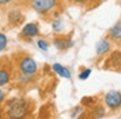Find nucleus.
I'll return each mask as SVG.
<instances>
[{
	"mask_svg": "<svg viewBox=\"0 0 121 119\" xmlns=\"http://www.w3.org/2000/svg\"><path fill=\"white\" fill-rule=\"evenodd\" d=\"M3 110L7 119H27L33 113V102L25 97H12Z\"/></svg>",
	"mask_w": 121,
	"mask_h": 119,
	"instance_id": "f257e3e1",
	"label": "nucleus"
},
{
	"mask_svg": "<svg viewBox=\"0 0 121 119\" xmlns=\"http://www.w3.org/2000/svg\"><path fill=\"white\" fill-rule=\"evenodd\" d=\"M17 66H18L20 74L25 76H34L38 72V63L29 54H20L17 60Z\"/></svg>",
	"mask_w": 121,
	"mask_h": 119,
	"instance_id": "f03ea898",
	"label": "nucleus"
},
{
	"mask_svg": "<svg viewBox=\"0 0 121 119\" xmlns=\"http://www.w3.org/2000/svg\"><path fill=\"white\" fill-rule=\"evenodd\" d=\"M59 0H30V7L42 16H48L59 10Z\"/></svg>",
	"mask_w": 121,
	"mask_h": 119,
	"instance_id": "7ed1b4c3",
	"label": "nucleus"
},
{
	"mask_svg": "<svg viewBox=\"0 0 121 119\" xmlns=\"http://www.w3.org/2000/svg\"><path fill=\"white\" fill-rule=\"evenodd\" d=\"M103 69L121 72V49L111 51L109 53L107 54V57H105V60H104Z\"/></svg>",
	"mask_w": 121,
	"mask_h": 119,
	"instance_id": "20e7f679",
	"label": "nucleus"
},
{
	"mask_svg": "<svg viewBox=\"0 0 121 119\" xmlns=\"http://www.w3.org/2000/svg\"><path fill=\"white\" fill-rule=\"evenodd\" d=\"M104 106L111 111L118 110L121 107V92L120 91H109L104 95Z\"/></svg>",
	"mask_w": 121,
	"mask_h": 119,
	"instance_id": "39448f33",
	"label": "nucleus"
},
{
	"mask_svg": "<svg viewBox=\"0 0 121 119\" xmlns=\"http://www.w3.org/2000/svg\"><path fill=\"white\" fill-rule=\"evenodd\" d=\"M73 39L70 36H65V35H60V36H56L53 39V45L56 47V49L59 51H68L73 47Z\"/></svg>",
	"mask_w": 121,
	"mask_h": 119,
	"instance_id": "423d86ee",
	"label": "nucleus"
},
{
	"mask_svg": "<svg viewBox=\"0 0 121 119\" xmlns=\"http://www.w3.org/2000/svg\"><path fill=\"white\" fill-rule=\"evenodd\" d=\"M111 39L108 36L100 39L99 41L96 43V47H95V51H96V56L102 57V56H107L108 53L112 49V44H111Z\"/></svg>",
	"mask_w": 121,
	"mask_h": 119,
	"instance_id": "0eeeda50",
	"label": "nucleus"
},
{
	"mask_svg": "<svg viewBox=\"0 0 121 119\" xmlns=\"http://www.w3.org/2000/svg\"><path fill=\"white\" fill-rule=\"evenodd\" d=\"M7 20H8L11 26H17L24 21V14L20 9L12 8V9H9L8 14H7Z\"/></svg>",
	"mask_w": 121,
	"mask_h": 119,
	"instance_id": "6e6552de",
	"label": "nucleus"
},
{
	"mask_svg": "<svg viewBox=\"0 0 121 119\" xmlns=\"http://www.w3.org/2000/svg\"><path fill=\"white\" fill-rule=\"evenodd\" d=\"M38 34H39V27H38V25L34 22L26 23L21 30L22 38H30L31 39V38H34V36H37Z\"/></svg>",
	"mask_w": 121,
	"mask_h": 119,
	"instance_id": "1a4fd4ad",
	"label": "nucleus"
},
{
	"mask_svg": "<svg viewBox=\"0 0 121 119\" xmlns=\"http://www.w3.org/2000/svg\"><path fill=\"white\" fill-rule=\"evenodd\" d=\"M108 38L115 43H121V20H118L112 27L108 30Z\"/></svg>",
	"mask_w": 121,
	"mask_h": 119,
	"instance_id": "9d476101",
	"label": "nucleus"
},
{
	"mask_svg": "<svg viewBox=\"0 0 121 119\" xmlns=\"http://www.w3.org/2000/svg\"><path fill=\"white\" fill-rule=\"evenodd\" d=\"M11 79H12V72L9 70V67L0 65V87L7 85L11 82Z\"/></svg>",
	"mask_w": 121,
	"mask_h": 119,
	"instance_id": "9b49d317",
	"label": "nucleus"
},
{
	"mask_svg": "<svg viewBox=\"0 0 121 119\" xmlns=\"http://www.w3.org/2000/svg\"><path fill=\"white\" fill-rule=\"evenodd\" d=\"M26 3H29V4H30V0H0V7H1V8L24 7Z\"/></svg>",
	"mask_w": 121,
	"mask_h": 119,
	"instance_id": "f8f14e48",
	"label": "nucleus"
},
{
	"mask_svg": "<svg viewBox=\"0 0 121 119\" xmlns=\"http://www.w3.org/2000/svg\"><path fill=\"white\" fill-rule=\"evenodd\" d=\"M52 70L57 75H60L61 78H65V79H70V76H72L69 69H66L65 66H63V65H60V63H53L52 65Z\"/></svg>",
	"mask_w": 121,
	"mask_h": 119,
	"instance_id": "ddd939ff",
	"label": "nucleus"
},
{
	"mask_svg": "<svg viewBox=\"0 0 121 119\" xmlns=\"http://www.w3.org/2000/svg\"><path fill=\"white\" fill-rule=\"evenodd\" d=\"M91 114H92V118H94V119H98V118H102V116H104L105 110H104V107H103V106L95 105L94 107H92Z\"/></svg>",
	"mask_w": 121,
	"mask_h": 119,
	"instance_id": "4468645a",
	"label": "nucleus"
},
{
	"mask_svg": "<svg viewBox=\"0 0 121 119\" xmlns=\"http://www.w3.org/2000/svg\"><path fill=\"white\" fill-rule=\"evenodd\" d=\"M52 28L55 32H61V30H63V20L61 18H56L52 22Z\"/></svg>",
	"mask_w": 121,
	"mask_h": 119,
	"instance_id": "2eb2a0df",
	"label": "nucleus"
},
{
	"mask_svg": "<svg viewBox=\"0 0 121 119\" xmlns=\"http://www.w3.org/2000/svg\"><path fill=\"white\" fill-rule=\"evenodd\" d=\"M82 105L87 107H94L95 106V98L94 97H85L82 98Z\"/></svg>",
	"mask_w": 121,
	"mask_h": 119,
	"instance_id": "dca6fc26",
	"label": "nucleus"
},
{
	"mask_svg": "<svg viewBox=\"0 0 121 119\" xmlns=\"http://www.w3.org/2000/svg\"><path fill=\"white\" fill-rule=\"evenodd\" d=\"M7 44H8V39L4 35L3 32H0V52H3L7 48Z\"/></svg>",
	"mask_w": 121,
	"mask_h": 119,
	"instance_id": "f3484780",
	"label": "nucleus"
},
{
	"mask_svg": "<svg viewBox=\"0 0 121 119\" xmlns=\"http://www.w3.org/2000/svg\"><path fill=\"white\" fill-rule=\"evenodd\" d=\"M90 75H91V69H83V70H82V71L78 74V78H79L81 80H86L87 78L90 76Z\"/></svg>",
	"mask_w": 121,
	"mask_h": 119,
	"instance_id": "a211bd4d",
	"label": "nucleus"
},
{
	"mask_svg": "<svg viewBox=\"0 0 121 119\" xmlns=\"http://www.w3.org/2000/svg\"><path fill=\"white\" fill-rule=\"evenodd\" d=\"M38 47H39L42 51H48V41L47 40H43V39H40V40H38Z\"/></svg>",
	"mask_w": 121,
	"mask_h": 119,
	"instance_id": "6ab92c4d",
	"label": "nucleus"
},
{
	"mask_svg": "<svg viewBox=\"0 0 121 119\" xmlns=\"http://www.w3.org/2000/svg\"><path fill=\"white\" fill-rule=\"evenodd\" d=\"M4 101H5V92L3 89H0V106L4 103Z\"/></svg>",
	"mask_w": 121,
	"mask_h": 119,
	"instance_id": "aec40b11",
	"label": "nucleus"
},
{
	"mask_svg": "<svg viewBox=\"0 0 121 119\" xmlns=\"http://www.w3.org/2000/svg\"><path fill=\"white\" fill-rule=\"evenodd\" d=\"M89 1L90 0H72V3H74V4H77V5H83Z\"/></svg>",
	"mask_w": 121,
	"mask_h": 119,
	"instance_id": "412c9836",
	"label": "nucleus"
},
{
	"mask_svg": "<svg viewBox=\"0 0 121 119\" xmlns=\"http://www.w3.org/2000/svg\"><path fill=\"white\" fill-rule=\"evenodd\" d=\"M3 116H5V115H4V110L0 109V119H3Z\"/></svg>",
	"mask_w": 121,
	"mask_h": 119,
	"instance_id": "4be33fe9",
	"label": "nucleus"
},
{
	"mask_svg": "<svg viewBox=\"0 0 121 119\" xmlns=\"http://www.w3.org/2000/svg\"><path fill=\"white\" fill-rule=\"evenodd\" d=\"M118 1H120V4H121V0H118Z\"/></svg>",
	"mask_w": 121,
	"mask_h": 119,
	"instance_id": "5701e85b",
	"label": "nucleus"
}]
</instances>
